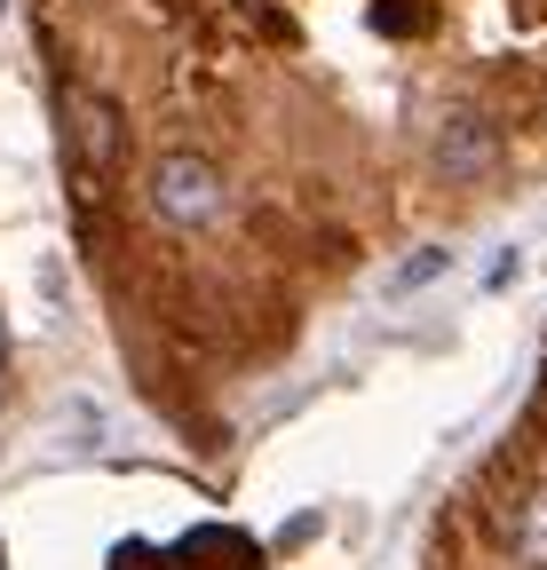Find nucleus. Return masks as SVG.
<instances>
[{
    "label": "nucleus",
    "instance_id": "f257e3e1",
    "mask_svg": "<svg viewBox=\"0 0 547 570\" xmlns=\"http://www.w3.org/2000/svg\"><path fill=\"white\" fill-rule=\"evenodd\" d=\"M152 206H159V223L198 230V223H215V214H223V183H215V167L198 151H167L152 167Z\"/></svg>",
    "mask_w": 547,
    "mask_h": 570
},
{
    "label": "nucleus",
    "instance_id": "f03ea898",
    "mask_svg": "<svg viewBox=\"0 0 547 570\" xmlns=\"http://www.w3.org/2000/svg\"><path fill=\"white\" fill-rule=\"evenodd\" d=\"M492 159H500V127H485L476 111H452V119H445V135H437V167H445V183H476V175H492Z\"/></svg>",
    "mask_w": 547,
    "mask_h": 570
},
{
    "label": "nucleus",
    "instance_id": "7ed1b4c3",
    "mask_svg": "<svg viewBox=\"0 0 547 570\" xmlns=\"http://www.w3.org/2000/svg\"><path fill=\"white\" fill-rule=\"evenodd\" d=\"M508 554H516L524 570H547V491H531L524 508L508 515Z\"/></svg>",
    "mask_w": 547,
    "mask_h": 570
},
{
    "label": "nucleus",
    "instance_id": "20e7f679",
    "mask_svg": "<svg viewBox=\"0 0 547 570\" xmlns=\"http://www.w3.org/2000/svg\"><path fill=\"white\" fill-rule=\"evenodd\" d=\"M445 269H452V254H445V246H421V254H404V262L381 277V302H413L421 285H437Z\"/></svg>",
    "mask_w": 547,
    "mask_h": 570
},
{
    "label": "nucleus",
    "instance_id": "39448f33",
    "mask_svg": "<svg viewBox=\"0 0 547 570\" xmlns=\"http://www.w3.org/2000/svg\"><path fill=\"white\" fill-rule=\"evenodd\" d=\"M80 142H88V159H111V111L104 104H80Z\"/></svg>",
    "mask_w": 547,
    "mask_h": 570
},
{
    "label": "nucleus",
    "instance_id": "423d86ee",
    "mask_svg": "<svg viewBox=\"0 0 547 570\" xmlns=\"http://www.w3.org/2000/svg\"><path fill=\"white\" fill-rule=\"evenodd\" d=\"M381 32H421V9H404V0H389V9H373Z\"/></svg>",
    "mask_w": 547,
    "mask_h": 570
},
{
    "label": "nucleus",
    "instance_id": "0eeeda50",
    "mask_svg": "<svg viewBox=\"0 0 547 570\" xmlns=\"http://www.w3.org/2000/svg\"><path fill=\"white\" fill-rule=\"evenodd\" d=\"M0 570H9V554H0Z\"/></svg>",
    "mask_w": 547,
    "mask_h": 570
}]
</instances>
